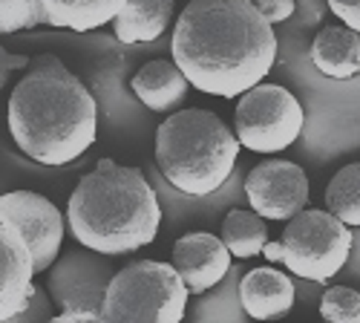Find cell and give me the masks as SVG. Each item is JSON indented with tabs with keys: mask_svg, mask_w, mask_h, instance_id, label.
I'll list each match as a JSON object with an SVG mask.
<instances>
[{
	"mask_svg": "<svg viewBox=\"0 0 360 323\" xmlns=\"http://www.w3.org/2000/svg\"><path fill=\"white\" fill-rule=\"evenodd\" d=\"M173 61L205 96L236 99L277 61V35L251 0H191L173 26Z\"/></svg>",
	"mask_w": 360,
	"mask_h": 323,
	"instance_id": "6da1fadb",
	"label": "cell"
},
{
	"mask_svg": "<svg viewBox=\"0 0 360 323\" xmlns=\"http://www.w3.org/2000/svg\"><path fill=\"white\" fill-rule=\"evenodd\" d=\"M9 133L32 162L72 165L96 144V99L61 58L38 55L9 96Z\"/></svg>",
	"mask_w": 360,
	"mask_h": 323,
	"instance_id": "7a4b0ae2",
	"label": "cell"
},
{
	"mask_svg": "<svg viewBox=\"0 0 360 323\" xmlns=\"http://www.w3.org/2000/svg\"><path fill=\"white\" fill-rule=\"evenodd\" d=\"M64 220L84 248L118 257L156 240L162 205L141 167L101 159L96 170L75 185Z\"/></svg>",
	"mask_w": 360,
	"mask_h": 323,
	"instance_id": "3957f363",
	"label": "cell"
},
{
	"mask_svg": "<svg viewBox=\"0 0 360 323\" xmlns=\"http://www.w3.org/2000/svg\"><path fill=\"white\" fill-rule=\"evenodd\" d=\"M239 139L211 110H182L156 130V165L165 179L188 196L219 191L233 173Z\"/></svg>",
	"mask_w": 360,
	"mask_h": 323,
	"instance_id": "277c9868",
	"label": "cell"
},
{
	"mask_svg": "<svg viewBox=\"0 0 360 323\" xmlns=\"http://www.w3.org/2000/svg\"><path fill=\"white\" fill-rule=\"evenodd\" d=\"M191 291L173 262L139 260L115 272L101 303L104 323H182Z\"/></svg>",
	"mask_w": 360,
	"mask_h": 323,
	"instance_id": "5b68a950",
	"label": "cell"
},
{
	"mask_svg": "<svg viewBox=\"0 0 360 323\" xmlns=\"http://www.w3.org/2000/svg\"><path fill=\"white\" fill-rule=\"evenodd\" d=\"M354 234L346 222H340L332 211L323 208H306L297 211L285 231L283 240H268L262 246V257L297 274L309 283H328L352 254Z\"/></svg>",
	"mask_w": 360,
	"mask_h": 323,
	"instance_id": "8992f818",
	"label": "cell"
},
{
	"mask_svg": "<svg viewBox=\"0 0 360 323\" xmlns=\"http://www.w3.org/2000/svg\"><path fill=\"white\" fill-rule=\"evenodd\" d=\"M306 125L303 104L280 84H257L239 96L233 133L254 153H280L300 139Z\"/></svg>",
	"mask_w": 360,
	"mask_h": 323,
	"instance_id": "52a82bcc",
	"label": "cell"
},
{
	"mask_svg": "<svg viewBox=\"0 0 360 323\" xmlns=\"http://www.w3.org/2000/svg\"><path fill=\"white\" fill-rule=\"evenodd\" d=\"M0 214H4L18 231L32 254L35 274L46 272L64 243L67 220L55 208V202L35 191H12L0 196Z\"/></svg>",
	"mask_w": 360,
	"mask_h": 323,
	"instance_id": "ba28073f",
	"label": "cell"
},
{
	"mask_svg": "<svg viewBox=\"0 0 360 323\" xmlns=\"http://www.w3.org/2000/svg\"><path fill=\"white\" fill-rule=\"evenodd\" d=\"M112 274L115 269L110 266L107 254H98L93 248L70 251L64 257H55L49 266V298L61 309L101 312Z\"/></svg>",
	"mask_w": 360,
	"mask_h": 323,
	"instance_id": "9c48e42d",
	"label": "cell"
},
{
	"mask_svg": "<svg viewBox=\"0 0 360 323\" xmlns=\"http://www.w3.org/2000/svg\"><path fill=\"white\" fill-rule=\"evenodd\" d=\"M245 196L251 211H257L262 220L288 222L309 205V176L300 165L285 159L262 162L245 176Z\"/></svg>",
	"mask_w": 360,
	"mask_h": 323,
	"instance_id": "30bf717a",
	"label": "cell"
},
{
	"mask_svg": "<svg viewBox=\"0 0 360 323\" xmlns=\"http://www.w3.org/2000/svg\"><path fill=\"white\" fill-rule=\"evenodd\" d=\"M173 269L185 280L191 295H205L228 277L231 251L217 234L191 231L173 243Z\"/></svg>",
	"mask_w": 360,
	"mask_h": 323,
	"instance_id": "8fae6325",
	"label": "cell"
},
{
	"mask_svg": "<svg viewBox=\"0 0 360 323\" xmlns=\"http://www.w3.org/2000/svg\"><path fill=\"white\" fill-rule=\"evenodd\" d=\"M35 289V266L20 231L0 214V323L12 320Z\"/></svg>",
	"mask_w": 360,
	"mask_h": 323,
	"instance_id": "7c38bea8",
	"label": "cell"
},
{
	"mask_svg": "<svg viewBox=\"0 0 360 323\" xmlns=\"http://www.w3.org/2000/svg\"><path fill=\"white\" fill-rule=\"evenodd\" d=\"M239 303H243L245 315L254 320H277L285 317L294 306V280L277 269H254L248 272L236 286Z\"/></svg>",
	"mask_w": 360,
	"mask_h": 323,
	"instance_id": "4fadbf2b",
	"label": "cell"
},
{
	"mask_svg": "<svg viewBox=\"0 0 360 323\" xmlns=\"http://www.w3.org/2000/svg\"><path fill=\"white\" fill-rule=\"evenodd\" d=\"M133 93L139 96V101L156 113H170L179 104H185L191 81L185 78V72L176 67V61H147L130 81Z\"/></svg>",
	"mask_w": 360,
	"mask_h": 323,
	"instance_id": "5bb4252c",
	"label": "cell"
},
{
	"mask_svg": "<svg viewBox=\"0 0 360 323\" xmlns=\"http://www.w3.org/2000/svg\"><path fill=\"white\" fill-rule=\"evenodd\" d=\"M311 64L320 75L338 81L360 75V32L349 26H323L311 44Z\"/></svg>",
	"mask_w": 360,
	"mask_h": 323,
	"instance_id": "9a60e30c",
	"label": "cell"
},
{
	"mask_svg": "<svg viewBox=\"0 0 360 323\" xmlns=\"http://www.w3.org/2000/svg\"><path fill=\"white\" fill-rule=\"evenodd\" d=\"M127 0H41L44 23L70 32H93L115 20Z\"/></svg>",
	"mask_w": 360,
	"mask_h": 323,
	"instance_id": "2e32d148",
	"label": "cell"
},
{
	"mask_svg": "<svg viewBox=\"0 0 360 323\" xmlns=\"http://www.w3.org/2000/svg\"><path fill=\"white\" fill-rule=\"evenodd\" d=\"M173 20V0H127L115 15L112 29L122 44H150L167 32Z\"/></svg>",
	"mask_w": 360,
	"mask_h": 323,
	"instance_id": "e0dca14e",
	"label": "cell"
},
{
	"mask_svg": "<svg viewBox=\"0 0 360 323\" xmlns=\"http://www.w3.org/2000/svg\"><path fill=\"white\" fill-rule=\"evenodd\" d=\"M219 237H222V243L228 246L231 257H236V260H251V257L262 254V246L268 243V228H265V220H262L257 211L231 208L228 217L222 220Z\"/></svg>",
	"mask_w": 360,
	"mask_h": 323,
	"instance_id": "ac0fdd59",
	"label": "cell"
},
{
	"mask_svg": "<svg viewBox=\"0 0 360 323\" xmlns=\"http://www.w3.org/2000/svg\"><path fill=\"white\" fill-rule=\"evenodd\" d=\"M326 211L349 228L360 225V162L340 167L326 188Z\"/></svg>",
	"mask_w": 360,
	"mask_h": 323,
	"instance_id": "d6986e66",
	"label": "cell"
},
{
	"mask_svg": "<svg viewBox=\"0 0 360 323\" xmlns=\"http://www.w3.org/2000/svg\"><path fill=\"white\" fill-rule=\"evenodd\" d=\"M320 315L335 323H360V291L349 286H332L323 291Z\"/></svg>",
	"mask_w": 360,
	"mask_h": 323,
	"instance_id": "ffe728a7",
	"label": "cell"
},
{
	"mask_svg": "<svg viewBox=\"0 0 360 323\" xmlns=\"http://www.w3.org/2000/svg\"><path fill=\"white\" fill-rule=\"evenodd\" d=\"M41 23H44L41 0H0V35L35 29Z\"/></svg>",
	"mask_w": 360,
	"mask_h": 323,
	"instance_id": "44dd1931",
	"label": "cell"
},
{
	"mask_svg": "<svg viewBox=\"0 0 360 323\" xmlns=\"http://www.w3.org/2000/svg\"><path fill=\"white\" fill-rule=\"evenodd\" d=\"M12 320L15 323H46V320H52V298L41 286H35L32 295H29V300H26V306Z\"/></svg>",
	"mask_w": 360,
	"mask_h": 323,
	"instance_id": "7402d4cb",
	"label": "cell"
},
{
	"mask_svg": "<svg viewBox=\"0 0 360 323\" xmlns=\"http://www.w3.org/2000/svg\"><path fill=\"white\" fill-rule=\"evenodd\" d=\"M251 4L257 6V12L268 23H271V26L291 20L294 18V9H297V0H251Z\"/></svg>",
	"mask_w": 360,
	"mask_h": 323,
	"instance_id": "603a6c76",
	"label": "cell"
},
{
	"mask_svg": "<svg viewBox=\"0 0 360 323\" xmlns=\"http://www.w3.org/2000/svg\"><path fill=\"white\" fill-rule=\"evenodd\" d=\"M326 4L343 20V26L360 32V0H326Z\"/></svg>",
	"mask_w": 360,
	"mask_h": 323,
	"instance_id": "cb8c5ba5",
	"label": "cell"
},
{
	"mask_svg": "<svg viewBox=\"0 0 360 323\" xmlns=\"http://www.w3.org/2000/svg\"><path fill=\"white\" fill-rule=\"evenodd\" d=\"M26 67H29V58L26 55H12V52H6L4 46H0V90L6 87V81L12 78V72L26 70Z\"/></svg>",
	"mask_w": 360,
	"mask_h": 323,
	"instance_id": "d4e9b609",
	"label": "cell"
},
{
	"mask_svg": "<svg viewBox=\"0 0 360 323\" xmlns=\"http://www.w3.org/2000/svg\"><path fill=\"white\" fill-rule=\"evenodd\" d=\"M55 323H75V320H84V323H98L101 320V312H84V309H61L58 315H52Z\"/></svg>",
	"mask_w": 360,
	"mask_h": 323,
	"instance_id": "484cf974",
	"label": "cell"
}]
</instances>
